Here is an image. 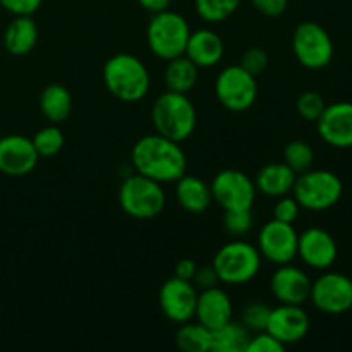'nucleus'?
Here are the masks:
<instances>
[{"label":"nucleus","mask_w":352,"mask_h":352,"mask_svg":"<svg viewBox=\"0 0 352 352\" xmlns=\"http://www.w3.org/2000/svg\"><path fill=\"white\" fill-rule=\"evenodd\" d=\"M131 162L138 174L168 184L188 172V158L177 141L162 134H148L138 140L131 151Z\"/></svg>","instance_id":"obj_1"},{"label":"nucleus","mask_w":352,"mask_h":352,"mask_svg":"<svg viewBox=\"0 0 352 352\" xmlns=\"http://www.w3.org/2000/svg\"><path fill=\"white\" fill-rule=\"evenodd\" d=\"M103 82L120 102H140L150 89V72L146 65L131 54L112 55L103 65Z\"/></svg>","instance_id":"obj_2"},{"label":"nucleus","mask_w":352,"mask_h":352,"mask_svg":"<svg viewBox=\"0 0 352 352\" xmlns=\"http://www.w3.org/2000/svg\"><path fill=\"white\" fill-rule=\"evenodd\" d=\"M151 119L158 134L182 143L195 133L198 116L188 95L167 89L155 100Z\"/></svg>","instance_id":"obj_3"},{"label":"nucleus","mask_w":352,"mask_h":352,"mask_svg":"<svg viewBox=\"0 0 352 352\" xmlns=\"http://www.w3.org/2000/svg\"><path fill=\"white\" fill-rule=\"evenodd\" d=\"M344 184L337 174L325 168L309 170L298 174L292 188V196L299 206L309 212H325L340 201Z\"/></svg>","instance_id":"obj_4"},{"label":"nucleus","mask_w":352,"mask_h":352,"mask_svg":"<svg viewBox=\"0 0 352 352\" xmlns=\"http://www.w3.org/2000/svg\"><path fill=\"white\" fill-rule=\"evenodd\" d=\"M189 34L191 28L186 17L170 9L153 14L146 28L148 47L164 60L184 55Z\"/></svg>","instance_id":"obj_5"},{"label":"nucleus","mask_w":352,"mask_h":352,"mask_svg":"<svg viewBox=\"0 0 352 352\" xmlns=\"http://www.w3.org/2000/svg\"><path fill=\"white\" fill-rule=\"evenodd\" d=\"M261 260L263 258L256 246L244 241H232L217 251L212 265L222 284L244 285L256 277Z\"/></svg>","instance_id":"obj_6"},{"label":"nucleus","mask_w":352,"mask_h":352,"mask_svg":"<svg viewBox=\"0 0 352 352\" xmlns=\"http://www.w3.org/2000/svg\"><path fill=\"white\" fill-rule=\"evenodd\" d=\"M120 208L138 220H150L165 208V191L160 182L141 174H133L120 184Z\"/></svg>","instance_id":"obj_7"},{"label":"nucleus","mask_w":352,"mask_h":352,"mask_svg":"<svg viewBox=\"0 0 352 352\" xmlns=\"http://www.w3.org/2000/svg\"><path fill=\"white\" fill-rule=\"evenodd\" d=\"M292 52L302 67L320 71L332 62L333 41L325 28L313 21H305L292 34Z\"/></svg>","instance_id":"obj_8"},{"label":"nucleus","mask_w":352,"mask_h":352,"mask_svg":"<svg viewBox=\"0 0 352 352\" xmlns=\"http://www.w3.org/2000/svg\"><path fill=\"white\" fill-rule=\"evenodd\" d=\"M215 95L223 109L230 112H246L256 102V78L244 71L239 64L227 65L215 81Z\"/></svg>","instance_id":"obj_9"},{"label":"nucleus","mask_w":352,"mask_h":352,"mask_svg":"<svg viewBox=\"0 0 352 352\" xmlns=\"http://www.w3.org/2000/svg\"><path fill=\"white\" fill-rule=\"evenodd\" d=\"M213 201L223 210H253L256 199V186L254 181L244 172L236 168H226L213 177L212 184Z\"/></svg>","instance_id":"obj_10"},{"label":"nucleus","mask_w":352,"mask_h":352,"mask_svg":"<svg viewBox=\"0 0 352 352\" xmlns=\"http://www.w3.org/2000/svg\"><path fill=\"white\" fill-rule=\"evenodd\" d=\"M309 301L325 315H344L352 309V278L339 272H325L311 282Z\"/></svg>","instance_id":"obj_11"},{"label":"nucleus","mask_w":352,"mask_h":352,"mask_svg":"<svg viewBox=\"0 0 352 352\" xmlns=\"http://www.w3.org/2000/svg\"><path fill=\"white\" fill-rule=\"evenodd\" d=\"M299 234L292 223L270 220L258 234V251L261 258L274 265H287L298 258Z\"/></svg>","instance_id":"obj_12"},{"label":"nucleus","mask_w":352,"mask_h":352,"mask_svg":"<svg viewBox=\"0 0 352 352\" xmlns=\"http://www.w3.org/2000/svg\"><path fill=\"white\" fill-rule=\"evenodd\" d=\"M196 302H198V289L192 282L172 277L158 292V305L167 320L174 323H186L195 318Z\"/></svg>","instance_id":"obj_13"},{"label":"nucleus","mask_w":352,"mask_h":352,"mask_svg":"<svg viewBox=\"0 0 352 352\" xmlns=\"http://www.w3.org/2000/svg\"><path fill=\"white\" fill-rule=\"evenodd\" d=\"M298 256L315 270H329L339 256V248L329 230L309 227L299 234Z\"/></svg>","instance_id":"obj_14"},{"label":"nucleus","mask_w":352,"mask_h":352,"mask_svg":"<svg viewBox=\"0 0 352 352\" xmlns=\"http://www.w3.org/2000/svg\"><path fill=\"white\" fill-rule=\"evenodd\" d=\"M40 155L33 141L21 134H9L0 138V172L9 177H23L34 170Z\"/></svg>","instance_id":"obj_15"},{"label":"nucleus","mask_w":352,"mask_h":352,"mask_svg":"<svg viewBox=\"0 0 352 352\" xmlns=\"http://www.w3.org/2000/svg\"><path fill=\"white\" fill-rule=\"evenodd\" d=\"M309 315L299 305H280L272 308L267 332L272 333L285 347L301 342L309 332Z\"/></svg>","instance_id":"obj_16"},{"label":"nucleus","mask_w":352,"mask_h":352,"mask_svg":"<svg viewBox=\"0 0 352 352\" xmlns=\"http://www.w3.org/2000/svg\"><path fill=\"white\" fill-rule=\"evenodd\" d=\"M318 134L333 148H352V102H337L327 105L316 120Z\"/></svg>","instance_id":"obj_17"},{"label":"nucleus","mask_w":352,"mask_h":352,"mask_svg":"<svg viewBox=\"0 0 352 352\" xmlns=\"http://www.w3.org/2000/svg\"><path fill=\"white\" fill-rule=\"evenodd\" d=\"M270 291L280 305L302 306L309 299L311 278L294 265H278L270 278Z\"/></svg>","instance_id":"obj_18"},{"label":"nucleus","mask_w":352,"mask_h":352,"mask_svg":"<svg viewBox=\"0 0 352 352\" xmlns=\"http://www.w3.org/2000/svg\"><path fill=\"white\" fill-rule=\"evenodd\" d=\"M234 315V306L229 294L222 287L203 289L198 292V302H196L195 318L206 329L217 330L222 325L229 323Z\"/></svg>","instance_id":"obj_19"},{"label":"nucleus","mask_w":352,"mask_h":352,"mask_svg":"<svg viewBox=\"0 0 352 352\" xmlns=\"http://www.w3.org/2000/svg\"><path fill=\"white\" fill-rule=\"evenodd\" d=\"M223 50L226 47L220 34L205 28V30L191 31L184 55L199 69H210L222 60Z\"/></svg>","instance_id":"obj_20"},{"label":"nucleus","mask_w":352,"mask_h":352,"mask_svg":"<svg viewBox=\"0 0 352 352\" xmlns=\"http://www.w3.org/2000/svg\"><path fill=\"white\" fill-rule=\"evenodd\" d=\"M296 177L298 174L284 162H275V164H268L258 170L256 177H254V186H256V191L268 198H280V196L292 192Z\"/></svg>","instance_id":"obj_21"},{"label":"nucleus","mask_w":352,"mask_h":352,"mask_svg":"<svg viewBox=\"0 0 352 352\" xmlns=\"http://www.w3.org/2000/svg\"><path fill=\"white\" fill-rule=\"evenodd\" d=\"M175 196L179 205L189 213L206 212L213 201L210 184L196 175H189L188 172L175 181Z\"/></svg>","instance_id":"obj_22"},{"label":"nucleus","mask_w":352,"mask_h":352,"mask_svg":"<svg viewBox=\"0 0 352 352\" xmlns=\"http://www.w3.org/2000/svg\"><path fill=\"white\" fill-rule=\"evenodd\" d=\"M38 43V26L33 16H16L3 33V47L10 55H28Z\"/></svg>","instance_id":"obj_23"},{"label":"nucleus","mask_w":352,"mask_h":352,"mask_svg":"<svg viewBox=\"0 0 352 352\" xmlns=\"http://www.w3.org/2000/svg\"><path fill=\"white\" fill-rule=\"evenodd\" d=\"M38 105H40L43 117L50 124L64 122L69 119L72 110L71 91L58 82L45 86L38 98Z\"/></svg>","instance_id":"obj_24"},{"label":"nucleus","mask_w":352,"mask_h":352,"mask_svg":"<svg viewBox=\"0 0 352 352\" xmlns=\"http://www.w3.org/2000/svg\"><path fill=\"white\" fill-rule=\"evenodd\" d=\"M198 65L189 60L186 55L170 58V60H167V67H165L164 74L167 89L168 91L188 95L189 91H192L196 82H198Z\"/></svg>","instance_id":"obj_25"},{"label":"nucleus","mask_w":352,"mask_h":352,"mask_svg":"<svg viewBox=\"0 0 352 352\" xmlns=\"http://www.w3.org/2000/svg\"><path fill=\"white\" fill-rule=\"evenodd\" d=\"M251 332L241 322H232L212 330V352H246Z\"/></svg>","instance_id":"obj_26"},{"label":"nucleus","mask_w":352,"mask_h":352,"mask_svg":"<svg viewBox=\"0 0 352 352\" xmlns=\"http://www.w3.org/2000/svg\"><path fill=\"white\" fill-rule=\"evenodd\" d=\"M175 344L184 352H212V330L199 322L181 323L175 333Z\"/></svg>","instance_id":"obj_27"},{"label":"nucleus","mask_w":352,"mask_h":352,"mask_svg":"<svg viewBox=\"0 0 352 352\" xmlns=\"http://www.w3.org/2000/svg\"><path fill=\"white\" fill-rule=\"evenodd\" d=\"M241 6V0H195L198 16L206 23H222L229 19Z\"/></svg>","instance_id":"obj_28"},{"label":"nucleus","mask_w":352,"mask_h":352,"mask_svg":"<svg viewBox=\"0 0 352 352\" xmlns=\"http://www.w3.org/2000/svg\"><path fill=\"white\" fill-rule=\"evenodd\" d=\"M315 162V151L311 144L302 140H294L285 146L284 150V164L291 167L296 174L309 170Z\"/></svg>","instance_id":"obj_29"},{"label":"nucleus","mask_w":352,"mask_h":352,"mask_svg":"<svg viewBox=\"0 0 352 352\" xmlns=\"http://www.w3.org/2000/svg\"><path fill=\"white\" fill-rule=\"evenodd\" d=\"M31 141L40 157H55L64 148L65 138L57 124H50V126H45L36 131Z\"/></svg>","instance_id":"obj_30"},{"label":"nucleus","mask_w":352,"mask_h":352,"mask_svg":"<svg viewBox=\"0 0 352 352\" xmlns=\"http://www.w3.org/2000/svg\"><path fill=\"white\" fill-rule=\"evenodd\" d=\"M270 311L272 308L268 305H265V302H248V305L241 309V323L253 333L263 332V330H267Z\"/></svg>","instance_id":"obj_31"},{"label":"nucleus","mask_w":352,"mask_h":352,"mask_svg":"<svg viewBox=\"0 0 352 352\" xmlns=\"http://www.w3.org/2000/svg\"><path fill=\"white\" fill-rule=\"evenodd\" d=\"M253 212L251 210H229L223 212V229L229 236L241 237L253 229Z\"/></svg>","instance_id":"obj_32"},{"label":"nucleus","mask_w":352,"mask_h":352,"mask_svg":"<svg viewBox=\"0 0 352 352\" xmlns=\"http://www.w3.org/2000/svg\"><path fill=\"white\" fill-rule=\"evenodd\" d=\"M325 100L316 91L301 93L298 102H296V110L308 122H316L320 119V116L323 113V110H325Z\"/></svg>","instance_id":"obj_33"},{"label":"nucleus","mask_w":352,"mask_h":352,"mask_svg":"<svg viewBox=\"0 0 352 352\" xmlns=\"http://www.w3.org/2000/svg\"><path fill=\"white\" fill-rule=\"evenodd\" d=\"M241 67L244 71H248L250 74H253L254 78L260 76L261 72L267 69L268 65V54L260 47H251L241 55V62H239Z\"/></svg>","instance_id":"obj_34"},{"label":"nucleus","mask_w":352,"mask_h":352,"mask_svg":"<svg viewBox=\"0 0 352 352\" xmlns=\"http://www.w3.org/2000/svg\"><path fill=\"white\" fill-rule=\"evenodd\" d=\"M284 349V344L278 342L267 330L254 332V336L250 337V342L246 346V352H282Z\"/></svg>","instance_id":"obj_35"},{"label":"nucleus","mask_w":352,"mask_h":352,"mask_svg":"<svg viewBox=\"0 0 352 352\" xmlns=\"http://www.w3.org/2000/svg\"><path fill=\"white\" fill-rule=\"evenodd\" d=\"M299 210H301V206L296 201L294 196H280L274 206V219L280 220V222L294 223L299 217Z\"/></svg>","instance_id":"obj_36"},{"label":"nucleus","mask_w":352,"mask_h":352,"mask_svg":"<svg viewBox=\"0 0 352 352\" xmlns=\"http://www.w3.org/2000/svg\"><path fill=\"white\" fill-rule=\"evenodd\" d=\"M43 0H0V6L12 16H33Z\"/></svg>","instance_id":"obj_37"},{"label":"nucleus","mask_w":352,"mask_h":352,"mask_svg":"<svg viewBox=\"0 0 352 352\" xmlns=\"http://www.w3.org/2000/svg\"><path fill=\"white\" fill-rule=\"evenodd\" d=\"M192 284L196 285V289H210L219 285V275H217L213 265H205V267H198L195 272V277H192Z\"/></svg>","instance_id":"obj_38"},{"label":"nucleus","mask_w":352,"mask_h":352,"mask_svg":"<svg viewBox=\"0 0 352 352\" xmlns=\"http://www.w3.org/2000/svg\"><path fill=\"white\" fill-rule=\"evenodd\" d=\"M254 9L268 17H278L287 9L289 0H251Z\"/></svg>","instance_id":"obj_39"},{"label":"nucleus","mask_w":352,"mask_h":352,"mask_svg":"<svg viewBox=\"0 0 352 352\" xmlns=\"http://www.w3.org/2000/svg\"><path fill=\"white\" fill-rule=\"evenodd\" d=\"M196 268H198V265H196L195 261L189 260V258H184V260L177 261V265H175L174 277L182 278V280H189V282H191L192 277H195Z\"/></svg>","instance_id":"obj_40"},{"label":"nucleus","mask_w":352,"mask_h":352,"mask_svg":"<svg viewBox=\"0 0 352 352\" xmlns=\"http://www.w3.org/2000/svg\"><path fill=\"white\" fill-rule=\"evenodd\" d=\"M141 7H143L146 12L157 14L162 10H167L170 7V0H138Z\"/></svg>","instance_id":"obj_41"},{"label":"nucleus","mask_w":352,"mask_h":352,"mask_svg":"<svg viewBox=\"0 0 352 352\" xmlns=\"http://www.w3.org/2000/svg\"><path fill=\"white\" fill-rule=\"evenodd\" d=\"M0 316H2V308H0Z\"/></svg>","instance_id":"obj_42"}]
</instances>
